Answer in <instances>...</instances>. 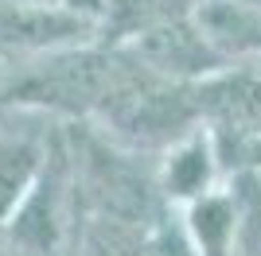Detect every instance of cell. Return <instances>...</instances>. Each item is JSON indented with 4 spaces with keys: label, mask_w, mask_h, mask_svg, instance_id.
Listing matches in <instances>:
<instances>
[{
    "label": "cell",
    "mask_w": 261,
    "mask_h": 256,
    "mask_svg": "<svg viewBox=\"0 0 261 256\" xmlns=\"http://www.w3.org/2000/svg\"><path fill=\"white\" fill-rule=\"evenodd\" d=\"M218 182H222V167H218V155L211 148L207 124H199L195 132L168 144L156 159V186H160V198L168 206L195 202L199 194L215 190Z\"/></svg>",
    "instance_id": "5b68a950"
},
{
    "label": "cell",
    "mask_w": 261,
    "mask_h": 256,
    "mask_svg": "<svg viewBox=\"0 0 261 256\" xmlns=\"http://www.w3.org/2000/svg\"><path fill=\"white\" fill-rule=\"evenodd\" d=\"M125 74V51L117 43H78L35 54L20 78L0 89V109H32L43 117L94 120L113 85Z\"/></svg>",
    "instance_id": "6da1fadb"
},
{
    "label": "cell",
    "mask_w": 261,
    "mask_h": 256,
    "mask_svg": "<svg viewBox=\"0 0 261 256\" xmlns=\"http://www.w3.org/2000/svg\"><path fill=\"white\" fill-rule=\"evenodd\" d=\"M246 4H250V8H257V12H261V0H246Z\"/></svg>",
    "instance_id": "30bf717a"
},
{
    "label": "cell",
    "mask_w": 261,
    "mask_h": 256,
    "mask_svg": "<svg viewBox=\"0 0 261 256\" xmlns=\"http://www.w3.org/2000/svg\"><path fill=\"white\" fill-rule=\"evenodd\" d=\"M144 256H199V248H195V241L187 237L184 217H179L175 206L156 213L152 229H148V248H144Z\"/></svg>",
    "instance_id": "9c48e42d"
},
{
    "label": "cell",
    "mask_w": 261,
    "mask_h": 256,
    "mask_svg": "<svg viewBox=\"0 0 261 256\" xmlns=\"http://www.w3.org/2000/svg\"><path fill=\"white\" fill-rule=\"evenodd\" d=\"M184 217L187 237L195 241L199 256H242L246 252V217H242V198L234 182L199 194L195 202L175 206Z\"/></svg>",
    "instance_id": "8992f818"
},
{
    "label": "cell",
    "mask_w": 261,
    "mask_h": 256,
    "mask_svg": "<svg viewBox=\"0 0 261 256\" xmlns=\"http://www.w3.org/2000/svg\"><path fill=\"white\" fill-rule=\"evenodd\" d=\"M195 97L203 124L222 117H261V78L253 70L222 66V70L195 82Z\"/></svg>",
    "instance_id": "52a82bcc"
},
{
    "label": "cell",
    "mask_w": 261,
    "mask_h": 256,
    "mask_svg": "<svg viewBox=\"0 0 261 256\" xmlns=\"http://www.w3.org/2000/svg\"><path fill=\"white\" fill-rule=\"evenodd\" d=\"M94 124L106 140L129 151H164L168 144L203 124L195 82L156 74L125 51V74L98 109Z\"/></svg>",
    "instance_id": "7a4b0ae2"
},
{
    "label": "cell",
    "mask_w": 261,
    "mask_h": 256,
    "mask_svg": "<svg viewBox=\"0 0 261 256\" xmlns=\"http://www.w3.org/2000/svg\"><path fill=\"white\" fill-rule=\"evenodd\" d=\"M211 148L218 155L222 179L261 175V117H222L207 120Z\"/></svg>",
    "instance_id": "ba28073f"
},
{
    "label": "cell",
    "mask_w": 261,
    "mask_h": 256,
    "mask_svg": "<svg viewBox=\"0 0 261 256\" xmlns=\"http://www.w3.org/2000/svg\"><path fill=\"white\" fill-rule=\"evenodd\" d=\"M117 47H125L141 66L168 78H179V82H199V78L230 66V58L203 35L195 16H175V20L152 23V27L129 35V39H121Z\"/></svg>",
    "instance_id": "3957f363"
},
{
    "label": "cell",
    "mask_w": 261,
    "mask_h": 256,
    "mask_svg": "<svg viewBox=\"0 0 261 256\" xmlns=\"http://www.w3.org/2000/svg\"><path fill=\"white\" fill-rule=\"evenodd\" d=\"M23 120H4L0 124V229L16 217L35 182L43 179L47 159L55 151L59 128L43 124V113L20 109Z\"/></svg>",
    "instance_id": "277c9868"
}]
</instances>
